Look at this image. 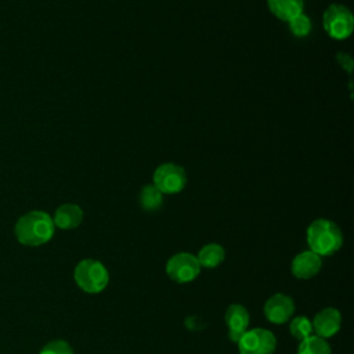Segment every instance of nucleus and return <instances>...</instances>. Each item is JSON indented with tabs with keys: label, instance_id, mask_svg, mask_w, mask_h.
<instances>
[{
	"label": "nucleus",
	"instance_id": "6ab92c4d",
	"mask_svg": "<svg viewBox=\"0 0 354 354\" xmlns=\"http://www.w3.org/2000/svg\"><path fill=\"white\" fill-rule=\"evenodd\" d=\"M39 354H73V350L68 342L58 339L48 342Z\"/></svg>",
	"mask_w": 354,
	"mask_h": 354
},
{
	"label": "nucleus",
	"instance_id": "f8f14e48",
	"mask_svg": "<svg viewBox=\"0 0 354 354\" xmlns=\"http://www.w3.org/2000/svg\"><path fill=\"white\" fill-rule=\"evenodd\" d=\"M83 220V210L80 206L75 203H64L61 205L53 217V223L55 227L61 230H73L80 225Z\"/></svg>",
	"mask_w": 354,
	"mask_h": 354
},
{
	"label": "nucleus",
	"instance_id": "7ed1b4c3",
	"mask_svg": "<svg viewBox=\"0 0 354 354\" xmlns=\"http://www.w3.org/2000/svg\"><path fill=\"white\" fill-rule=\"evenodd\" d=\"M73 279L83 292L95 295L108 286L109 272L101 261L94 259H84L76 264Z\"/></svg>",
	"mask_w": 354,
	"mask_h": 354
},
{
	"label": "nucleus",
	"instance_id": "20e7f679",
	"mask_svg": "<svg viewBox=\"0 0 354 354\" xmlns=\"http://www.w3.org/2000/svg\"><path fill=\"white\" fill-rule=\"evenodd\" d=\"M325 32L336 40H344L353 33L354 17L351 11L343 6L333 3L326 7L322 17Z\"/></svg>",
	"mask_w": 354,
	"mask_h": 354
},
{
	"label": "nucleus",
	"instance_id": "a211bd4d",
	"mask_svg": "<svg viewBox=\"0 0 354 354\" xmlns=\"http://www.w3.org/2000/svg\"><path fill=\"white\" fill-rule=\"evenodd\" d=\"M289 30L296 37H304L311 32V21L306 14H299L293 19L289 21Z\"/></svg>",
	"mask_w": 354,
	"mask_h": 354
},
{
	"label": "nucleus",
	"instance_id": "f3484780",
	"mask_svg": "<svg viewBox=\"0 0 354 354\" xmlns=\"http://www.w3.org/2000/svg\"><path fill=\"white\" fill-rule=\"evenodd\" d=\"M289 330H290V335L295 339L301 342L306 337L313 335V325H311V321L307 317L299 315V317H295L289 322Z\"/></svg>",
	"mask_w": 354,
	"mask_h": 354
},
{
	"label": "nucleus",
	"instance_id": "2eb2a0df",
	"mask_svg": "<svg viewBox=\"0 0 354 354\" xmlns=\"http://www.w3.org/2000/svg\"><path fill=\"white\" fill-rule=\"evenodd\" d=\"M138 202H140V206L144 210L153 212V210H158L162 206V203H163V194L153 184L144 185L141 188V191H140Z\"/></svg>",
	"mask_w": 354,
	"mask_h": 354
},
{
	"label": "nucleus",
	"instance_id": "9d476101",
	"mask_svg": "<svg viewBox=\"0 0 354 354\" xmlns=\"http://www.w3.org/2000/svg\"><path fill=\"white\" fill-rule=\"evenodd\" d=\"M225 325L228 329V337L231 342L236 343L241 336L248 330L249 326V313L242 304H230L225 310Z\"/></svg>",
	"mask_w": 354,
	"mask_h": 354
},
{
	"label": "nucleus",
	"instance_id": "9b49d317",
	"mask_svg": "<svg viewBox=\"0 0 354 354\" xmlns=\"http://www.w3.org/2000/svg\"><path fill=\"white\" fill-rule=\"evenodd\" d=\"M322 267V259L317 253L308 250H304L295 256L290 264L292 274L297 279H310L315 277Z\"/></svg>",
	"mask_w": 354,
	"mask_h": 354
},
{
	"label": "nucleus",
	"instance_id": "ddd939ff",
	"mask_svg": "<svg viewBox=\"0 0 354 354\" xmlns=\"http://www.w3.org/2000/svg\"><path fill=\"white\" fill-rule=\"evenodd\" d=\"M268 8L278 19L289 22L295 17L303 12V0H267Z\"/></svg>",
	"mask_w": 354,
	"mask_h": 354
},
{
	"label": "nucleus",
	"instance_id": "423d86ee",
	"mask_svg": "<svg viewBox=\"0 0 354 354\" xmlns=\"http://www.w3.org/2000/svg\"><path fill=\"white\" fill-rule=\"evenodd\" d=\"M152 181L162 194H178L187 185V173L180 165L169 162L155 169Z\"/></svg>",
	"mask_w": 354,
	"mask_h": 354
},
{
	"label": "nucleus",
	"instance_id": "39448f33",
	"mask_svg": "<svg viewBox=\"0 0 354 354\" xmlns=\"http://www.w3.org/2000/svg\"><path fill=\"white\" fill-rule=\"evenodd\" d=\"M236 343L239 354H274L277 348V337L264 328L246 330Z\"/></svg>",
	"mask_w": 354,
	"mask_h": 354
},
{
	"label": "nucleus",
	"instance_id": "4468645a",
	"mask_svg": "<svg viewBox=\"0 0 354 354\" xmlns=\"http://www.w3.org/2000/svg\"><path fill=\"white\" fill-rule=\"evenodd\" d=\"M196 259H198L201 267L216 268L224 261L225 250L218 243H207L199 250Z\"/></svg>",
	"mask_w": 354,
	"mask_h": 354
},
{
	"label": "nucleus",
	"instance_id": "6e6552de",
	"mask_svg": "<svg viewBox=\"0 0 354 354\" xmlns=\"http://www.w3.org/2000/svg\"><path fill=\"white\" fill-rule=\"evenodd\" d=\"M295 313V301L283 293L272 295L264 304V315L271 324L282 325L290 321Z\"/></svg>",
	"mask_w": 354,
	"mask_h": 354
},
{
	"label": "nucleus",
	"instance_id": "f03ea898",
	"mask_svg": "<svg viewBox=\"0 0 354 354\" xmlns=\"http://www.w3.org/2000/svg\"><path fill=\"white\" fill-rule=\"evenodd\" d=\"M306 239L311 252L318 256H330L343 245V234L336 223L317 218L307 227Z\"/></svg>",
	"mask_w": 354,
	"mask_h": 354
},
{
	"label": "nucleus",
	"instance_id": "f257e3e1",
	"mask_svg": "<svg viewBox=\"0 0 354 354\" xmlns=\"http://www.w3.org/2000/svg\"><path fill=\"white\" fill-rule=\"evenodd\" d=\"M53 217L41 210H32L18 218L14 227L15 238L25 246H40L54 235Z\"/></svg>",
	"mask_w": 354,
	"mask_h": 354
},
{
	"label": "nucleus",
	"instance_id": "aec40b11",
	"mask_svg": "<svg viewBox=\"0 0 354 354\" xmlns=\"http://www.w3.org/2000/svg\"><path fill=\"white\" fill-rule=\"evenodd\" d=\"M337 62L347 71V73H351L353 72V58L348 55V54H343V53H339L337 54Z\"/></svg>",
	"mask_w": 354,
	"mask_h": 354
},
{
	"label": "nucleus",
	"instance_id": "dca6fc26",
	"mask_svg": "<svg viewBox=\"0 0 354 354\" xmlns=\"http://www.w3.org/2000/svg\"><path fill=\"white\" fill-rule=\"evenodd\" d=\"M297 354H332V348L326 339L311 335L300 342Z\"/></svg>",
	"mask_w": 354,
	"mask_h": 354
},
{
	"label": "nucleus",
	"instance_id": "1a4fd4ad",
	"mask_svg": "<svg viewBox=\"0 0 354 354\" xmlns=\"http://www.w3.org/2000/svg\"><path fill=\"white\" fill-rule=\"evenodd\" d=\"M313 332L322 339L335 336L342 328V314L335 307L322 308L311 321Z\"/></svg>",
	"mask_w": 354,
	"mask_h": 354
},
{
	"label": "nucleus",
	"instance_id": "0eeeda50",
	"mask_svg": "<svg viewBox=\"0 0 354 354\" xmlns=\"http://www.w3.org/2000/svg\"><path fill=\"white\" fill-rule=\"evenodd\" d=\"M201 268L196 256L188 252L176 253L166 263V274L177 283L194 281L199 275Z\"/></svg>",
	"mask_w": 354,
	"mask_h": 354
}]
</instances>
